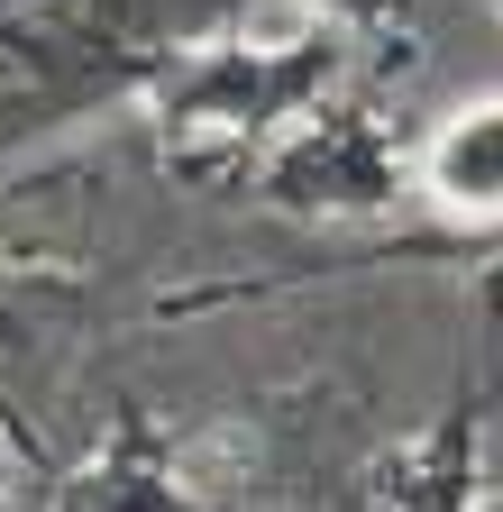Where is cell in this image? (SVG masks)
Instances as JSON below:
<instances>
[{"mask_svg": "<svg viewBox=\"0 0 503 512\" xmlns=\"http://www.w3.org/2000/svg\"><path fill=\"white\" fill-rule=\"evenodd\" d=\"M430 192L467 220H494L503 211V101H476L439 128L430 147Z\"/></svg>", "mask_w": 503, "mask_h": 512, "instance_id": "1", "label": "cell"}]
</instances>
